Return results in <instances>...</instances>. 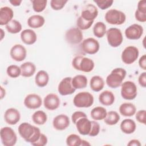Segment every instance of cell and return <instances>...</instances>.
<instances>
[{"mask_svg": "<svg viewBox=\"0 0 146 146\" xmlns=\"http://www.w3.org/2000/svg\"><path fill=\"white\" fill-rule=\"evenodd\" d=\"M18 131L20 136L31 144L38 140L42 133L38 127L26 122L21 123L18 127Z\"/></svg>", "mask_w": 146, "mask_h": 146, "instance_id": "6da1fadb", "label": "cell"}, {"mask_svg": "<svg viewBox=\"0 0 146 146\" xmlns=\"http://www.w3.org/2000/svg\"><path fill=\"white\" fill-rule=\"evenodd\" d=\"M126 71L121 67L114 68L106 78V83L108 87L112 88H116L120 87L126 76Z\"/></svg>", "mask_w": 146, "mask_h": 146, "instance_id": "7a4b0ae2", "label": "cell"}, {"mask_svg": "<svg viewBox=\"0 0 146 146\" xmlns=\"http://www.w3.org/2000/svg\"><path fill=\"white\" fill-rule=\"evenodd\" d=\"M73 67L79 71L89 72L94 68V62L90 58L84 57L81 55L75 56L72 62Z\"/></svg>", "mask_w": 146, "mask_h": 146, "instance_id": "3957f363", "label": "cell"}, {"mask_svg": "<svg viewBox=\"0 0 146 146\" xmlns=\"http://www.w3.org/2000/svg\"><path fill=\"white\" fill-rule=\"evenodd\" d=\"M94 99L91 94L88 92H80L74 98L73 103L78 108H88L94 103Z\"/></svg>", "mask_w": 146, "mask_h": 146, "instance_id": "277c9868", "label": "cell"}, {"mask_svg": "<svg viewBox=\"0 0 146 146\" xmlns=\"http://www.w3.org/2000/svg\"><path fill=\"white\" fill-rule=\"evenodd\" d=\"M106 22L111 25H120L123 24L126 20L125 14L116 9L109 10L105 14Z\"/></svg>", "mask_w": 146, "mask_h": 146, "instance_id": "5b68a950", "label": "cell"}, {"mask_svg": "<svg viewBox=\"0 0 146 146\" xmlns=\"http://www.w3.org/2000/svg\"><path fill=\"white\" fill-rule=\"evenodd\" d=\"M0 135L2 143L5 146H13L17 141V136L14 131L9 127L1 129Z\"/></svg>", "mask_w": 146, "mask_h": 146, "instance_id": "8992f818", "label": "cell"}, {"mask_svg": "<svg viewBox=\"0 0 146 146\" xmlns=\"http://www.w3.org/2000/svg\"><path fill=\"white\" fill-rule=\"evenodd\" d=\"M137 94V87L132 81H126L121 85V95L125 100L134 99Z\"/></svg>", "mask_w": 146, "mask_h": 146, "instance_id": "52a82bcc", "label": "cell"}, {"mask_svg": "<svg viewBox=\"0 0 146 146\" xmlns=\"http://www.w3.org/2000/svg\"><path fill=\"white\" fill-rule=\"evenodd\" d=\"M106 34L108 43L111 47H117L122 43L123 36L120 29L115 27L110 28L107 31Z\"/></svg>", "mask_w": 146, "mask_h": 146, "instance_id": "ba28073f", "label": "cell"}, {"mask_svg": "<svg viewBox=\"0 0 146 146\" xmlns=\"http://www.w3.org/2000/svg\"><path fill=\"white\" fill-rule=\"evenodd\" d=\"M139 55V50L133 46L126 47L121 53V60L127 64H130L135 62Z\"/></svg>", "mask_w": 146, "mask_h": 146, "instance_id": "9c48e42d", "label": "cell"}, {"mask_svg": "<svg viewBox=\"0 0 146 146\" xmlns=\"http://www.w3.org/2000/svg\"><path fill=\"white\" fill-rule=\"evenodd\" d=\"M83 38V33L78 27L70 29L66 31L65 34L66 41L71 44H76L80 43Z\"/></svg>", "mask_w": 146, "mask_h": 146, "instance_id": "30bf717a", "label": "cell"}, {"mask_svg": "<svg viewBox=\"0 0 146 146\" xmlns=\"http://www.w3.org/2000/svg\"><path fill=\"white\" fill-rule=\"evenodd\" d=\"M82 48L85 53L92 55L98 52L100 48V44L95 39L88 38L82 42Z\"/></svg>", "mask_w": 146, "mask_h": 146, "instance_id": "8fae6325", "label": "cell"}, {"mask_svg": "<svg viewBox=\"0 0 146 146\" xmlns=\"http://www.w3.org/2000/svg\"><path fill=\"white\" fill-rule=\"evenodd\" d=\"M71 77H66L63 78L58 85V90L61 95H68L73 94L75 91V88L71 83Z\"/></svg>", "mask_w": 146, "mask_h": 146, "instance_id": "7c38bea8", "label": "cell"}, {"mask_svg": "<svg viewBox=\"0 0 146 146\" xmlns=\"http://www.w3.org/2000/svg\"><path fill=\"white\" fill-rule=\"evenodd\" d=\"M143 27L138 24H132L128 26L125 30L127 38L131 40H137L141 38L143 34Z\"/></svg>", "mask_w": 146, "mask_h": 146, "instance_id": "4fadbf2b", "label": "cell"}, {"mask_svg": "<svg viewBox=\"0 0 146 146\" xmlns=\"http://www.w3.org/2000/svg\"><path fill=\"white\" fill-rule=\"evenodd\" d=\"M10 54L13 60L17 62H21L26 58L27 51L23 45L17 44L11 47Z\"/></svg>", "mask_w": 146, "mask_h": 146, "instance_id": "5bb4252c", "label": "cell"}, {"mask_svg": "<svg viewBox=\"0 0 146 146\" xmlns=\"http://www.w3.org/2000/svg\"><path fill=\"white\" fill-rule=\"evenodd\" d=\"M24 105L29 109H37L42 105V99L39 95L35 94L27 95L24 99Z\"/></svg>", "mask_w": 146, "mask_h": 146, "instance_id": "9a60e30c", "label": "cell"}, {"mask_svg": "<svg viewBox=\"0 0 146 146\" xmlns=\"http://www.w3.org/2000/svg\"><path fill=\"white\" fill-rule=\"evenodd\" d=\"M60 99L56 94H49L46 96L43 100V104L44 107L51 111L57 109L60 105Z\"/></svg>", "mask_w": 146, "mask_h": 146, "instance_id": "2e32d148", "label": "cell"}, {"mask_svg": "<svg viewBox=\"0 0 146 146\" xmlns=\"http://www.w3.org/2000/svg\"><path fill=\"white\" fill-rule=\"evenodd\" d=\"M98 15V10L95 6L88 4L83 8L81 17L87 21H94Z\"/></svg>", "mask_w": 146, "mask_h": 146, "instance_id": "e0dca14e", "label": "cell"}, {"mask_svg": "<svg viewBox=\"0 0 146 146\" xmlns=\"http://www.w3.org/2000/svg\"><path fill=\"white\" fill-rule=\"evenodd\" d=\"M21 119V114L19 111L14 108H10L6 110L4 114L5 121L10 125L16 124Z\"/></svg>", "mask_w": 146, "mask_h": 146, "instance_id": "ac0fdd59", "label": "cell"}, {"mask_svg": "<svg viewBox=\"0 0 146 146\" xmlns=\"http://www.w3.org/2000/svg\"><path fill=\"white\" fill-rule=\"evenodd\" d=\"M68 117L64 114H60L55 117L52 121V125L55 129L59 131L66 129L70 125Z\"/></svg>", "mask_w": 146, "mask_h": 146, "instance_id": "d6986e66", "label": "cell"}, {"mask_svg": "<svg viewBox=\"0 0 146 146\" xmlns=\"http://www.w3.org/2000/svg\"><path fill=\"white\" fill-rule=\"evenodd\" d=\"M79 133L82 135H88L91 127V122L87 117H81L75 124Z\"/></svg>", "mask_w": 146, "mask_h": 146, "instance_id": "ffe728a7", "label": "cell"}, {"mask_svg": "<svg viewBox=\"0 0 146 146\" xmlns=\"http://www.w3.org/2000/svg\"><path fill=\"white\" fill-rule=\"evenodd\" d=\"M21 38L25 44L31 45L35 43L37 36L34 30L31 29H25L21 32Z\"/></svg>", "mask_w": 146, "mask_h": 146, "instance_id": "44dd1931", "label": "cell"}, {"mask_svg": "<svg viewBox=\"0 0 146 146\" xmlns=\"http://www.w3.org/2000/svg\"><path fill=\"white\" fill-rule=\"evenodd\" d=\"M14 12L13 10L7 6L2 7L0 9V25H6L13 18Z\"/></svg>", "mask_w": 146, "mask_h": 146, "instance_id": "7402d4cb", "label": "cell"}, {"mask_svg": "<svg viewBox=\"0 0 146 146\" xmlns=\"http://www.w3.org/2000/svg\"><path fill=\"white\" fill-rule=\"evenodd\" d=\"M135 17L137 21L140 22L146 21V1H140L137 4V9L135 11Z\"/></svg>", "mask_w": 146, "mask_h": 146, "instance_id": "603a6c76", "label": "cell"}, {"mask_svg": "<svg viewBox=\"0 0 146 146\" xmlns=\"http://www.w3.org/2000/svg\"><path fill=\"white\" fill-rule=\"evenodd\" d=\"M99 102L106 106L112 105L115 102V96L113 94L108 90L103 91L99 96Z\"/></svg>", "mask_w": 146, "mask_h": 146, "instance_id": "cb8c5ba5", "label": "cell"}, {"mask_svg": "<svg viewBox=\"0 0 146 146\" xmlns=\"http://www.w3.org/2000/svg\"><path fill=\"white\" fill-rule=\"evenodd\" d=\"M120 129L121 131L125 134H131L133 133L136 128L135 122L130 119L123 120L120 124Z\"/></svg>", "mask_w": 146, "mask_h": 146, "instance_id": "d4e9b609", "label": "cell"}, {"mask_svg": "<svg viewBox=\"0 0 146 146\" xmlns=\"http://www.w3.org/2000/svg\"><path fill=\"white\" fill-rule=\"evenodd\" d=\"M20 68L21 69V75L26 78L33 76L36 70L35 64L30 62L23 63L21 65Z\"/></svg>", "mask_w": 146, "mask_h": 146, "instance_id": "484cf974", "label": "cell"}, {"mask_svg": "<svg viewBox=\"0 0 146 146\" xmlns=\"http://www.w3.org/2000/svg\"><path fill=\"white\" fill-rule=\"evenodd\" d=\"M44 22V17L40 15H33L30 17L27 20L29 26L33 29H38L42 27Z\"/></svg>", "mask_w": 146, "mask_h": 146, "instance_id": "4316f807", "label": "cell"}, {"mask_svg": "<svg viewBox=\"0 0 146 146\" xmlns=\"http://www.w3.org/2000/svg\"><path fill=\"white\" fill-rule=\"evenodd\" d=\"M119 112L124 116H132L135 114L136 108L132 103H124L119 107Z\"/></svg>", "mask_w": 146, "mask_h": 146, "instance_id": "83f0119b", "label": "cell"}, {"mask_svg": "<svg viewBox=\"0 0 146 146\" xmlns=\"http://www.w3.org/2000/svg\"><path fill=\"white\" fill-rule=\"evenodd\" d=\"M91 89L95 92H99L103 90L104 86L103 79L98 75L94 76L91 78L90 82Z\"/></svg>", "mask_w": 146, "mask_h": 146, "instance_id": "f1b7e54d", "label": "cell"}, {"mask_svg": "<svg viewBox=\"0 0 146 146\" xmlns=\"http://www.w3.org/2000/svg\"><path fill=\"white\" fill-rule=\"evenodd\" d=\"M49 76L48 73L44 70L39 71L35 76V84L39 87H45L48 82Z\"/></svg>", "mask_w": 146, "mask_h": 146, "instance_id": "f546056e", "label": "cell"}, {"mask_svg": "<svg viewBox=\"0 0 146 146\" xmlns=\"http://www.w3.org/2000/svg\"><path fill=\"white\" fill-rule=\"evenodd\" d=\"M71 83L75 89L84 88L87 85V79L83 75H77L72 78Z\"/></svg>", "mask_w": 146, "mask_h": 146, "instance_id": "4dcf8cb0", "label": "cell"}, {"mask_svg": "<svg viewBox=\"0 0 146 146\" xmlns=\"http://www.w3.org/2000/svg\"><path fill=\"white\" fill-rule=\"evenodd\" d=\"M107 111L103 107H96L91 111V117L95 120H102L104 119L107 115Z\"/></svg>", "mask_w": 146, "mask_h": 146, "instance_id": "1f68e13d", "label": "cell"}, {"mask_svg": "<svg viewBox=\"0 0 146 146\" xmlns=\"http://www.w3.org/2000/svg\"><path fill=\"white\" fill-rule=\"evenodd\" d=\"M32 120L36 124L43 125L47 121V116L44 111L38 110L33 114Z\"/></svg>", "mask_w": 146, "mask_h": 146, "instance_id": "d6a6232c", "label": "cell"}, {"mask_svg": "<svg viewBox=\"0 0 146 146\" xmlns=\"http://www.w3.org/2000/svg\"><path fill=\"white\" fill-rule=\"evenodd\" d=\"M120 120V115L114 111H111L107 113L106 117L104 119V123L110 125H113L118 123Z\"/></svg>", "mask_w": 146, "mask_h": 146, "instance_id": "836d02e7", "label": "cell"}, {"mask_svg": "<svg viewBox=\"0 0 146 146\" xmlns=\"http://www.w3.org/2000/svg\"><path fill=\"white\" fill-rule=\"evenodd\" d=\"M106 26L102 22H98L94 25L93 28V33L95 36L100 38L104 36L106 34Z\"/></svg>", "mask_w": 146, "mask_h": 146, "instance_id": "e575fe53", "label": "cell"}, {"mask_svg": "<svg viewBox=\"0 0 146 146\" xmlns=\"http://www.w3.org/2000/svg\"><path fill=\"white\" fill-rule=\"evenodd\" d=\"M6 29L11 34H17L22 30V27L19 21L13 19L6 25Z\"/></svg>", "mask_w": 146, "mask_h": 146, "instance_id": "d590c367", "label": "cell"}, {"mask_svg": "<svg viewBox=\"0 0 146 146\" xmlns=\"http://www.w3.org/2000/svg\"><path fill=\"white\" fill-rule=\"evenodd\" d=\"M82 142V140L80 136L76 134H70L66 139V144L69 146H80Z\"/></svg>", "mask_w": 146, "mask_h": 146, "instance_id": "8d00e7d4", "label": "cell"}, {"mask_svg": "<svg viewBox=\"0 0 146 146\" xmlns=\"http://www.w3.org/2000/svg\"><path fill=\"white\" fill-rule=\"evenodd\" d=\"M7 74L12 78H16L21 75V68L15 64L10 65L6 70Z\"/></svg>", "mask_w": 146, "mask_h": 146, "instance_id": "74e56055", "label": "cell"}, {"mask_svg": "<svg viewBox=\"0 0 146 146\" xmlns=\"http://www.w3.org/2000/svg\"><path fill=\"white\" fill-rule=\"evenodd\" d=\"M33 3V9L34 11L40 13L43 11L47 5V0H33L31 1Z\"/></svg>", "mask_w": 146, "mask_h": 146, "instance_id": "f35d334b", "label": "cell"}, {"mask_svg": "<svg viewBox=\"0 0 146 146\" xmlns=\"http://www.w3.org/2000/svg\"><path fill=\"white\" fill-rule=\"evenodd\" d=\"M94 21H87L80 16L76 20V25L80 30H85L88 29L93 24Z\"/></svg>", "mask_w": 146, "mask_h": 146, "instance_id": "ab89813d", "label": "cell"}, {"mask_svg": "<svg viewBox=\"0 0 146 146\" xmlns=\"http://www.w3.org/2000/svg\"><path fill=\"white\" fill-rule=\"evenodd\" d=\"M68 1L67 0H51L50 5L54 10H60L65 6Z\"/></svg>", "mask_w": 146, "mask_h": 146, "instance_id": "60d3db41", "label": "cell"}, {"mask_svg": "<svg viewBox=\"0 0 146 146\" xmlns=\"http://www.w3.org/2000/svg\"><path fill=\"white\" fill-rule=\"evenodd\" d=\"M94 2L101 9L105 10L111 7L113 2V0H94Z\"/></svg>", "mask_w": 146, "mask_h": 146, "instance_id": "b9f144b4", "label": "cell"}, {"mask_svg": "<svg viewBox=\"0 0 146 146\" xmlns=\"http://www.w3.org/2000/svg\"><path fill=\"white\" fill-rule=\"evenodd\" d=\"M91 127L90 132L88 134L90 136H97L100 131V125L96 121H91Z\"/></svg>", "mask_w": 146, "mask_h": 146, "instance_id": "7bdbcfd3", "label": "cell"}, {"mask_svg": "<svg viewBox=\"0 0 146 146\" xmlns=\"http://www.w3.org/2000/svg\"><path fill=\"white\" fill-rule=\"evenodd\" d=\"M145 116H146V111L145 110H139L136 113V119L140 123L145 124L146 120H145Z\"/></svg>", "mask_w": 146, "mask_h": 146, "instance_id": "ee69618b", "label": "cell"}, {"mask_svg": "<svg viewBox=\"0 0 146 146\" xmlns=\"http://www.w3.org/2000/svg\"><path fill=\"white\" fill-rule=\"evenodd\" d=\"M86 114L82 111H76L71 116V120L74 124H76L77 121L81 117H87Z\"/></svg>", "mask_w": 146, "mask_h": 146, "instance_id": "f6af8a7d", "label": "cell"}, {"mask_svg": "<svg viewBox=\"0 0 146 146\" xmlns=\"http://www.w3.org/2000/svg\"><path fill=\"white\" fill-rule=\"evenodd\" d=\"M47 141H48V140H47V136L44 134L41 133L40 136L38 139V140L33 143L32 145L34 146H44L47 144Z\"/></svg>", "mask_w": 146, "mask_h": 146, "instance_id": "bcb514c9", "label": "cell"}, {"mask_svg": "<svg viewBox=\"0 0 146 146\" xmlns=\"http://www.w3.org/2000/svg\"><path fill=\"white\" fill-rule=\"evenodd\" d=\"M138 82L139 84L145 88L146 87V72H142L138 79Z\"/></svg>", "mask_w": 146, "mask_h": 146, "instance_id": "7dc6e473", "label": "cell"}, {"mask_svg": "<svg viewBox=\"0 0 146 146\" xmlns=\"http://www.w3.org/2000/svg\"><path fill=\"white\" fill-rule=\"evenodd\" d=\"M139 64L140 68L144 70H146V55H143L140 57L139 60Z\"/></svg>", "mask_w": 146, "mask_h": 146, "instance_id": "c3c4849f", "label": "cell"}, {"mask_svg": "<svg viewBox=\"0 0 146 146\" xmlns=\"http://www.w3.org/2000/svg\"><path fill=\"white\" fill-rule=\"evenodd\" d=\"M128 146H140L141 143L137 139H132L129 141L127 144Z\"/></svg>", "mask_w": 146, "mask_h": 146, "instance_id": "681fc988", "label": "cell"}, {"mask_svg": "<svg viewBox=\"0 0 146 146\" xmlns=\"http://www.w3.org/2000/svg\"><path fill=\"white\" fill-rule=\"evenodd\" d=\"M22 1L21 0H10L9 1V2L14 6H18L21 5V3H22Z\"/></svg>", "mask_w": 146, "mask_h": 146, "instance_id": "f907efd6", "label": "cell"}, {"mask_svg": "<svg viewBox=\"0 0 146 146\" xmlns=\"http://www.w3.org/2000/svg\"><path fill=\"white\" fill-rule=\"evenodd\" d=\"M1 99H2L5 96L6 94V92H5V90L3 88V87L1 86Z\"/></svg>", "mask_w": 146, "mask_h": 146, "instance_id": "816d5d0a", "label": "cell"}, {"mask_svg": "<svg viewBox=\"0 0 146 146\" xmlns=\"http://www.w3.org/2000/svg\"><path fill=\"white\" fill-rule=\"evenodd\" d=\"M1 40H2V39L3 38V37L5 36V35L3 30L2 29H1Z\"/></svg>", "mask_w": 146, "mask_h": 146, "instance_id": "f5cc1de1", "label": "cell"}]
</instances>
